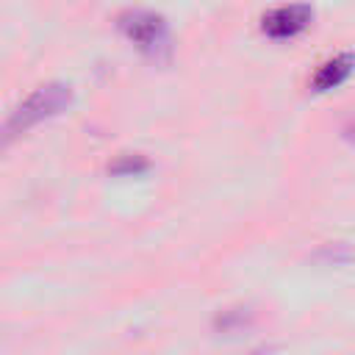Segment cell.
I'll return each mask as SVG.
<instances>
[{"label":"cell","instance_id":"1","mask_svg":"<svg viewBox=\"0 0 355 355\" xmlns=\"http://www.w3.org/2000/svg\"><path fill=\"white\" fill-rule=\"evenodd\" d=\"M72 86L64 80H50L36 86L3 122H0V153H6L17 139H22L31 128L64 114L72 105Z\"/></svg>","mask_w":355,"mask_h":355},{"label":"cell","instance_id":"2","mask_svg":"<svg viewBox=\"0 0 355 355\" xmlns=\"http://www.w3.org/2000/svg\"><path fill=\"white\" fill-rule=\"evenodd\" d=\"M116 28L147 58L166 61L172 55V33L161 14L147 8H128L116 17Z\"/></svg>","mask_w":355,"mask_h":355},{"label":"cell","instance_id":"3","mask_svg":"<svg viewBox=\"0 0 355 355\" xmlns=\"http://www.w3.org/2000/svg\"><path fill=\"white\" fill-rule=\"evenodd\" d=\"M313 22V8L308 3H288L266 11L261 17V31L269 39H294Z\"/></svg>","mask_w":355,"mask_h":355},{"label":"cell","instance_id":"4","mask_svg":"<svg viewBox=\"0 0 355 355\" xmlns=\"http://www.w3.org/2000/svg\"><path fill=\"white\" fill-rule=\"evenodd\" d=\"M352 72V53H338L336 58L324 61L316 75H313V92H330V89H338Z\"/></svg>","mask_w":355,"mask_h":355},{"label":"cell","instance_id":"5","mask_svg":"<svg viewBox=\"0 0 355 355\" xmlns=\"http://www.w3.org/2000/svg\"><path fill=\"white\" fill-rule=\"evenodd\" d=\"M252 324V311L250 308H225L214 316V330L216 333H241Z\"/></svg>","mask_w":355,"mask_h":355},{"label":"cell","instance_id":"6","mask_svg":"<svg viewBox=\"0 0 355 355\" xmlns=\"http://www.w3.org/2000/svg\"><path fill=\"white\" fill-rule=\"evenodd\" d=\"M144 172H150V161L141 153H122L116 155V161L108 164V175H116V178H139Z\"/></svg>","mask_w":355,"mask_h":355},{"label":"cell","instance_id":"7","mask_svg":"<svg viewBox=\"0 0 355 355\" xmlns=\"http://www.w3.org/2000/svg\"><path fill=\"white\" fill-rule=\"evenodd\" d=\"M275 352V347H261V349H252L250 355H272Z\"/></svg>","mask_w":355,"mask_h":355}]
</instances>
